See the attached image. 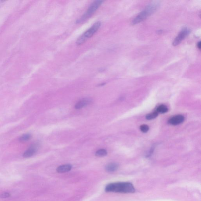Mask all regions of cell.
<instances>
[{"label": "cell", "mask_w": 201, "mask_h": 201, "mask_svg": "<svg viewBox=\"0 0 201 201\" xmlns=\"http://www.w3.org/2000/svg\"><path fill=\"white\" fill-rule=\"evenodd\" d=\"M92 102L91 100L89 99H82L76 104L75 108L76 109H81L84 107L87 106Z\"/></svg>", "instance_id": "cell-8"}, {"label": "cell", "mask_w": 201, "mask_h": 201, "mask_svg": "<svg viewBox=\"0 0 201 201\" xmlns=\"http://www.w3.org/2000/svg\"><path fill=\"white\" fill-rule=\"evenodd\" d=\"M159 7V5L157 3H154L149 5L133 19L132 22V24H136L144 21L150 15L154 13Z\"/></svg>", "instance_id": "cell-2"}, {"label": "cell", "mask_w": 201, "mask_h": 201, "mask_svg": "<svg viewBox=\"0 0 201 201\" xmlns=\"http://www.w3.org/2000/svg\"><path fill=\"white\" fill-rule=\"evenodd\" d=\"M158 115V113L157 112L152 113L148 114L146 115V118L147 120H152L155 118Z\"/></svg>", "instance_id": "cell-14"}, {"label": "cell", "mask_w": 201, "mask_h": 201, "mask_svg": "<svg viewBox=\"0 0 201 201\" xmlns=\"http://www.w3.org/2000/svg\"><path fill=\"white\" fill-rule=\"evenodd\" d=\"M100 26H101V23L100 21L95 23L90 28H89L86 32L84 33L77 39L76 41L77 44L79 45L82 44L83 43H85L88 39L92 37L99 29Z\"/></svg>", "instance_id": "cell-3"}, {"label": "cell", "mask_w": 201, "mask_h": 201, "mask_svg": "<svg viewBox=\"0 0 201 201\" xmlns=\"http://www.w3.org/2000/svg\"><path fill=\"white\" fill-rule=\"evenodd\" d=\"M189 30L187 28H183L181 31L175 39L174 41L172 43L174 46H176L180 44L183 40H184L190 33Z\"/></svg>", "instance_id": "cell-5"}, {"label": "cell", "mask_w": 201, "mask_h": 201, "mask_svg": "<svg viewBox=\"0 0 201 201\" xmlns=\"http://www.w3.org/2000/svg\"><path fill=\"white\" fill-rule=\"evenodd\" d=\"M168 108L166 106L161 105L157 107V112L158 113H160L164 114L168 112Z\"/></svg>", "instance_id": "cell-12"}, {"label": "cell", "mask_w": 201, "mask_h": 201, "mask_svg": "<svg viewBox=\"0 0 201 201\" xmlns=\"http://www.w3.org/2000/svg\"><path fill=\"white\" fill-rule=\"evenodd\" d=\"M103 2L104 1H96L93 2L88 8L86 13L83 15L81 18L77 20V23H81L86 21L96 12Z\"/></svg>", "instance_id": "cell-4"}, {"label": "cell", "mask_w": 201, "mask_h": 201, "mask_svg": "<svg viewBox=\"0 0 201 201\" xmlns=\"http://www.w3.org/2000/svg\"><path fill=\"white\" fill-rule=\"evenodd\" d=\"M185 120L184 117L182 115H176L171 118L168 121V123L169 124L173 125H176L183 123Z\"/></svg>", "instance_id": "cell-6"}, {"label": "cell", "mask_w": 201, "mask_h": 201, "mask_svg": "<svg viewBox=\"0 0 201 201\" xmlns=\"http://www.w3.org/2000/svg\"><path fill=\"white\" fill-rule=\"evenodd\" d=\"M105 190L107 192L120 193H133L135 192L132 183L127 182L110 183L107 185Z\"/></svg>", "instance_id": "cell-1"}, {"label": "cell", "mask_w": 201, "mask_h": 201, "mask_svg": "<svg viewBox=\"0 0 201 201\" xmlns=\"http://www.w3.org/2000/svg\"><path fill=\"white\" fill-rule=\"evenodd\" d=\"M10 194L7 192L4 193L3 194H1L0 195V198H5L9 197L10 196Z\"/></svg>", "instance_id": "cell-16"}, {"label": "cell", "mask_w": 201, "mask_h": 201, "mask_svg": "<svg viewBox=\"0 0 201 201\" xmlns=\"http://www.w3.org/2000/svg\"><path fill=\"white\" fill-rule=\"evenodd\" d=\"M107 154V152L105 149H100L96 152L95 155L98 157H105Z\"/></svg>", "instance_id": "cell-11"}, {"label": "cell", "mask_w": 201, "mask_h": 201, "mask_svg": "<svg viewBox=\"0 0 201 201\" xmlns=\"http://www.w3.org/2000/svg\"><path fill=\"white\" fill-rule=\"evenodd\" d=\"M72 169V166L70 164H65L59 166L56 169L57 172L59 173H63L70 171Z\"/></svg>", "instance_id": "cell-9"}, {"label": "cell", "mask_w": 201, "mask_h": 201, "mask_svg": "<svg viewBox=\"0 0 201 201\" xmlns=\"http://www.w3.org/2000/svg\"><path fill=\"white\" fill-rule=\"evenodd\" d=\"M31 137H32V136L30 134H24L20 137L19 140L20 142H26L29 140L31 139Z\"/></svg>", "instance_id": "cell-13"}, {"label": "cell", "mask_w": 201, "mask_h": 201, "mask_svg": "<svg viewBox=\"0 0 201 201\" xmlns=\"http://www.w3.org/2000/svg\"><path fill=\"white\" fill-rule=\"evenodd\" d=\"M140 129L141 131L143 132L146 133L149 130V127L146 125H143L140 127Z\"/></svg>", "instance_id": "cell-15"}, {"label": "cell", "mask_w": 201, "mask_h": 201, "mask_svg": "<svg viewBox=\"0 0 201 201\" xmlns=\"http://www.w3.org/2000/svg\"><path fill=\"white\" fill-rule=\"evenodd\" d=\"M197 47L199 49H200L201 48V42L199 41L198 42V43L197 44Z\"/></svg>", "instance_id": "cell-17"}, {"label": "cell", "mask_w": 201, "mask_h": 201, "mask_svg": "<svg viewBox=\"0 0 201 201\" xmlns=\"http://www.w3.org/2000/svg\"><path fill=\"white\" fill-rule=\"evenodd\" d=\"M37 150V145H33L24 152L23 157L25 158H28V157H32L36 154Z\"/></svg>", "instance_id": "cell-7"}, {"label": "cell", "mask_w": 201, "mask_h": 201, "mask_svg": "<svg viewBox=\"0 0 201 201\" xmlns=\"http://www.w3.org/2000/svg\"><path fill=\"white\" fill-rule=\"evenodd\" d=\"M119 166L115 163H111L106 166L105 169L108 172H113L117 170Z\"/></svg>", "instance_id": "cell-10"}]
</instances>
